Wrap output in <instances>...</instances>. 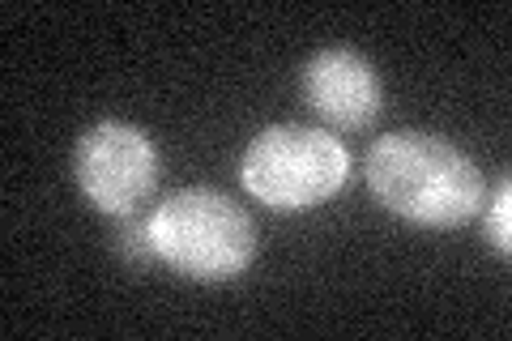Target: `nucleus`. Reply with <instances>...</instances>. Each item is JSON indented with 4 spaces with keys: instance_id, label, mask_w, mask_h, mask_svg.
<instances>
[{
    "instance_id": "nucleus-5",
    "label": "nucleus",
    "mask_w": 512,
    "mask_h": 341,
    "mask_svg": "<svg viewBox=\"0 0 512 341\" xmlns=\"http://www.w3.org/2000/svg\"><path fill=\"white\" fill-rule=\"evenodd\" d=\"M303 103L329 128L355 133L367 128L384 107V86L372 60L355 47H325L303 64Z\"/></svg>"
},
{
    "instance_id": "nucleus-3",
    "label": "nucleus",
    "mask_w": 512,
    "mask_h": 341,
    "mask_svg": "<svg viewBox=\"0 0 512 341\" xmlns=\"http://www.w3.org/2000/svg\"><path fill=\"white\" fill-rule=\"evenodd\" d=\"M346 175V145L325 128L308 124H269L239 158V184L274 214H303V209L325 205L342 192Z\"/></svg>"
},
{
    "instance_id": "nucleus-6",
    "label": "nucleus",
    "mask_w": 512,
    "mask_h": 341,
    "mask_svg": "<svg viewBox=\"0 0 512 341\" xmlns=\"http://www.w3.org/2000/svg\"><path fill=\"white\" fill-rule=\"evenodd\" d=\"M483 235H487V243L495 252L508 256V248H512V180H508V175L495 184V197L487 201Z\"/></svg>"
},
{
    "instance_id": "nucleus-4",
    "label": "nucleus",
    "mask_w": 512,
    "mask_h": 341,
    "mask_svg": "<svg viewBox=\"0 0 512 341\" xmlns=\"http://www.w3.org/2000/svg\"><path fill=\"white\" fill-rule=\"evenodd\" d=\"M73 175L90 205H99L111 218H124L154 197L163 158L154 137H146L137 124L103 120L77 137Z\"/></svg>"
},
{
    "instance_id": "nucleus-7",
    "label": "nucleus",
    "mask_w": 512,
    "mask_h": 341,
    "mask_svg": "<svg viewBox=\"0 0 512 341\" xmlns=\"http://www.w3.org/2000/svg\"><path fill=\"white\" fill-rule=\"evenodd\" d=\"M116 252L124 256L128 265H146V261H158L154 248H150V218H137V214H124L120 226H116Z\"/></svg>"
},
{
    "instance_id": "nucleus-2",
    "label": "nucleus",
    "mask_w": 512,
    "mask_h": 341,
    "mask_svg": "<svg viewBox=\"0 0 512 341\" xmlns=\"http://www.w3.org/2000/svg\"><path fill=\"white\" fill-rule=\"evenodd\" d=\"M150 248L192 282H231L256 261V226L218 188H180L150 214Z\"/></svg>"
},
{
    "instance_id": "nucleus-1",
    "label": "nucleus",
    "mask_w": 512,
    "mask_h": 341,
    "mask_svg": "<svg viewBox=\"0 0 512 341\" xmlns=\"http://www.w3.org/2000/svg\"><path fill=\"white\" fill-rule=\"evenodd\" d=\"M363 180L389 214L436 231L470 222L487 197L478 162L457 141L423 128L376 137L363 158Z\"/></svg>"
}]
</instances>
